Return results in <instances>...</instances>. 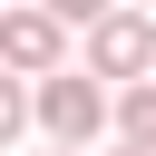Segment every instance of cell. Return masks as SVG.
I'll list each match as a JSON object with an SVG mask.
<instances>
[{
  "label": "cell",
  "mask_w": 156,
  "mask_h": 156,
  "mask_svg": "<svg viewBox=\"0 0 156 156\" xmlns=\"http://www.w3.org/2000/svg\"><path fill=\"white\" fill-rule=\"evenodd\" d=\"M146 68H156V20L107 10V20L88 29V78H127V88H146Z\"/></svg>",
  "instance_id": "obj_2"
},
{
  "label": "cell",
  "mask_w": 156,
  "mask_h": 156,
  "mask_svg": "<svg viewBox=\"0 0 156 156\" xmlns=\"http://www.w3.org/2000/svg\"><path fill=\"white\" fill-rule=\"evenodd\" d=\"M117 136H127V146H156V78L117 98Z\"/></svg>",
  "instance_id": "obj_4"
},
{
  "label": "cell",
  "mask_w": 156,
  "mask_h": 156,
  "mask_svg": "<svg viewBox=\"0 0 156 156\" xmlns=\"http://www.w3.org/2000/svg\"><path fill=\"white\" fill-rule=\"evenodd\" d=\"M0 68H29V78L49 88V78L68 68V49H58V20H49V10H10V20H0Z\"/></svg>",
  "instance_id": "obj_3"
},
{
  "label": "cell",
  "mask_w": 156,
  "mask_h": 156,
  "mask_svg": "<svg viewBox=\"0 0 156 156\" xmlns=\"http://www.w3.org/2000/svg\"><path fill=\"white\" fill-rule=\"evenodd\" d=\"M58 156H78V146H58Z\"/></svg>",
  "instance_id": "obj_6"
},
{
  "label": "cell",
  "mask_w": 156,
  "mask_h": 156,
  "mask_svg": "<svg viewBox=\"0 0 156 156\" xmlns=\"http://www.w3.org/2000/svg\"><path fill=\"white\" fill-rule=\"evenodd\" d=\"M117 156H156V146H117Z\"/></svg>",
  "instance_id": "obj_5"
},
{
  "label": "cell",
  "mask_w": 156,
  "mask_h": 156,
  "mask_svg": "<svg viewBox=\"0 0 156 156\" xmlns=\"http://www.w3.org/2000/svg\"><path fill=\"white\" fill-rule=\"evenodd\" d=\"M107 117H117V107H107V88H98V78H78V68H58V78L39 88V127H49L58 146H78V156H88V136H98Z\"/></svg>",
  "instance_id": "obj_1"
}]
</instances>
